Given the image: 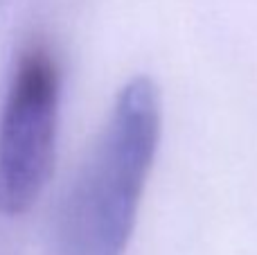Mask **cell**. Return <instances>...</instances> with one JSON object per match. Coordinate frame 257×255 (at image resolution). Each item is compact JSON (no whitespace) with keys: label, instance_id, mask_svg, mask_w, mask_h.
<instances>
[{"label":"cell","instance_id":"1","mask_svg":"<svg viewBox=\"0 0 257 255\" xmlns=\"http://www.w3.org/2000/svg\"><path fill=\"white\" fill-rule=\"evenodd\" d=\"M163 134L154 79L133 77L75 176L57 219L59 255H124Z\"/></svg>","mask_w":257,"mask_h":255},{"label":"cell","instance_id":"2","mask_svg":"<svg viewBox=\"0 0 257 255\" xmlns=\"http://www.w3.org/2000/svg\"><path fill=\"white\" fill-rule=\"evenodd\" d=\"M57 59L43 43L23 50L0 117V215L18 217L41 197L54 170L59 124Z\"/></svg>","mask_w":257,"mask_h":255}]
</instances>
